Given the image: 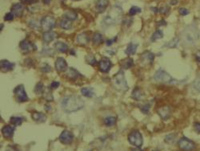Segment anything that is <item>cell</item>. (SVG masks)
<instances>
[{
	"label": "cell",
	"instance_id": "obj_1",
	"mask_svg": "<svg viewBox=\"0 0 200 151\" xmlns=\"http://www.w3.org/2000/svg\"><path fill=\"white\" fill-rule=\"evenodd\" d=\"M84 105V101L79 96L70 95L65 96L62 101V108L67 113H73L79 110Z\"/></svg>",
	"mask_w": 200,
	"mask_h": 151
},
{
	"label": "cell",
	"instance_id": "obj_2",
	"mask_svg": "<svg viewBox=\"0 0 200 151\" xmlns=\"http://www.w3.org/2000/svg\"><path fill=\"white\" fill-rule=\"evenodd\" d=\"M181 39L183 44L187 46L195 44L199 39V32L198 31L197 27L195 24L187 26L181 34Z\"/></svg>",
	"mask_w": 200,
	"mask_h": 151
},
{
	"label": "cell",
	"instance_id": "obj_3",
	"mask_svg": "<svg viewBox=\"0 0 200 151\" xmlns=\"http://www.w3.org/2000/svg\"><path fill=\"white\" fill-rule=\"evenodd\" d=\"M122 8L118 6H115L112 8V10L108 13L107 16L103 19V23L107 26H110L116 24L120 21V18L122 15Z\"/></svg>",
	"mask_w": 200,
	"mask_h": 151
},
{
	"label": "cell",
	"instance_id": "obj_4",
	"mask_svg": "<svg viewBox=\"0 0 200 151\" xmlns=\"http://www.w3.org/2000/svg\"><path fill=\"white\" fill-rule=\"evenodd\" d=\"M112 81L114 87L119 92H127L129 88L123 71H119L113 77Z\"/></svg>",
	"mask_w": 200,
	"mask_h": 151
},
{
	"label": "cell",
	"instance_id": "obj_5",
	"mask_svg": "<svg viewBox=\"0 0 200 151\" xmlns=\"http://www.w3.org/2000/svg\"><path fill=\"white\" fill-rule=\"evenodd\" d=\"M128 141L131 145L137 148H140L143 146V136L138 130H134L128 135Z\"/></svg>",
	"mask_w": 200,
	"mask_h": 151
},
{
	"label": "cell",
	"instance_id": "obj_6",
	"mask_svg": "<svg viewBox=\"0 0 200 151\" xmlns=\"http://www.w3.org/2000/svg\"><path fill=\"white\" fill-rule=\"evenodd\" d=\"M154 79L155 81L158 82H162V83H172L174 81L172 76L163 69H159L155 73Z\"/></svg>",
	"mask_w": 200,
	"mask_h": 151
},
{
	"label": "cell",
	"instance_id": "obj_7",
	"mask_svg": "<svg viewBox=\"0 0 200 151\" xmlns=\"http://www.w3.org/2000/svg\"><path fill=\"white\" fill-rule=\"evenodd\" d=\"M55 26V18L50 15L45 16L41 20V28H43L44 31H51Z\"/></svg>",
	"mask_w": 200,
	"mask_h": 151
},
{
	"label": "cell",
	"instance_id": "obj_8",
	"mask_svg": "<svg viewBox=\"0 0 200 151\" xmlns=\"http://www.w3.org/2000/svg\"><path fill=\"white\" fill-rule=\"evenodd\" d=\"M14 93H15V97L19 102H25L29 100L27 94L26 93L25 88H24V86L22 84L17 86L14 89Z\"/></svg>",
	"mask_w": 200,
	"mask_h": 151
},
{
	"label": "cell",
	"instance_id": "obj_9",
	"mask_svg": "<svg viewBox=\"0 0 200 151\" xmlns=\"http://www.w3.org/2000/svg\"><path fill=\"white\" fill-rule=\"evenodd\" d=\"M179 147L183 150H192L195 149V145L191 140L183 137L179 141Z\"/></svg>",
	"mask_w": 200,
	"mask_h": 151
},
{
	"label": "cell",
	"instance_id": "obj_10",
	"mask_svg": "<svg viewBox=\"0 0 200 151\" xmlns=\"http://www.w3.org/2000/svg\"><path fill=\"white\" fill-rule=\"evenodd\" d=\"M59 139L61 143L65 144V145H69L74 140V135H73V134L70 131L66 129V130L62 132V134H60Z\"/></svg>",
	"mask_w": 200,
	"mask_h": 151
},
{
	"label": "cell",
	"instance_id": "obj_11",
	"mask_svg": "<svg viewBox=\"0 0 200 151\" xmlns=\"http://www.w3.org/2000/svg\"><path fill=\"white\" fill-rule=\"evenodd\" d=\"M111 66H112L111 61L107 57H103L99 63V70L103 73H108L110 71Z\"/></svg>",
	"mask_w": 200,
	"mask_h": 151
},
{
	"label": "cell",
	"instance_id": "obj_12",
	"mask_svg": "<svg viewBox=\"0 0 200 151\" xmlns=\"http://www.w3.org/2000/svg\"><path fill=\"white\" fill-rule=\"evenodd\" d=\"M55 68L59 73L65 72L67 69V64L66 62L65 59L63 57H59L55 61Z\"/></svg>",
	"mask_w": 200,
	"mask_h": 151
},
{
	"label": "cell",
	"instance_id": "obj_13",
	"mask_svg": "<svg viewBox=\"0 0 200 151\" xmlns=\"http://www.w3.org/2000/svg\"><path fill=\"white\" fill-rule=\"evenodd\" d=\"M158 113L163 120H167L170 118V114H171V109L169 106H163V107L159 108Z\"/></svg>",
	"mask_w": 200,
	"mask_h": 151
},
{
	"label": "cell",
	"instance_id": "obj_14",
	"mask_svg": "<svg viewBox=\"0 0 200 151\" xmlns=\"http://www.w3.org/2000/svg\"><path fill=\"white\" fill-rule=\"evenodd\" d=\"M108 0H98L95 4V10L98 13H103L108 7Z\"/></svg>",
	"mask_w": 200,
	"mask_h": 151
},
{
	"label": "cell",
	"instance_id": "obj_15",
	"mask_svg": "<svg viewBox=\"0 0 200 151\" xmlns=\"http://www.w3.org/2000/svg\"><path fill=\"white\" fill-rule=\"evenodd\" d=\"M23 10H24V7L20 3H15L11 7V12L15 15V16H17V17H19L23 15Z\"/></svg>",
	"mask_w": 200,
	"mask_h": 151
},
{
	"label": "cell",
	"instance_id": "obj_16",
	"mask_svg": "<svg viewBox=\"0 0 200 151\" xmlns=\"http://www.w3.org/2000/svg\"><path fill=\"white\" fill-rule=\"evenodd\" d=\"M15 129L14 126H5L2 129V133L6 138H11L15 133Z\"/></svg>",
	"mask_w": 200,
	"mask_h": 151
},
{
	"label": "cell",
	"instance_id": "obj_17",
	"mask_svg": "<svg viewBox=\"0 0 200 151\" xmlns=\"http://www.w3.org/2000/svg\"><path fill=\"white\" fill-rule=\"evenodd\" d=\"M56 37V33L52 31H45L43 34V42L45 43H49L51 41H53Z\"/></svg>",
	"mask_w": 200,
	"mask_h": 151
},
{
	"label": "cell",
	"instance_id": "obj_18",
	"mask_svg": "<svg viewBox=\"0 0 200 151\" xmlns=\"http://www.w3.org/2000/svg\"><path fill=\"white\" fill-rule=\"evenodd\" d=\"M31 117H32L33 120L38 123H43L47 120V116L43 113H39V112H33L31 113Z\"/></svg>",
	"mask_w": 200,
	"mask_h": 151
},
{
	"label": "cell",
	"instance_id": "obj_19",
	"mask_svg": "<svg viewBox=\"0 0 200 151\" xmlns=\"http://www.w3.org/2000/svg\"><path fill=\"white\" fill-rule=\"evenodd\" d=\"M141 59L143 62L147 64H152L155 59V55L150 52H145L141 55Z\"/></svg>",
	"mask_w": 200,
	"mask_h": 151
},
{
	"label": "cell",
	"instance_id": "obj_20",
	"mask_svg": "<svg viewBox=\"0 0 200 151\" xmlns=\"http://www.w3.org/2000/svg\"><path fill=\"white\" fill-rule=\"evenodd\" d=\"M20 49L23 51V52H29L30 51L33 50V44L27 40H23L21 41L19 43Z\"/></svg>",
	"mask_w": 200,
	"mask_h": 151
},
{
	"label": "cell",
	"instance_id": "obj_21",
	"mask_svg": "<svg viewBox=\"0 0 200 151\" xmlns=\"http://www.w3.org/2000/svg\"><path fill=\"white\" fill-rule=\"evenodd\" d=\"M1 70L3 72H8V71H11L14 68L15 64L13 63H10V61H7V60H3L1 61Z\"/></svg>",
	"mask_w": 200,
	"mask_h": 151
},
{
	"label": "cell",
	"instance_id": "obj_22",
	"mask_svg": "<svg viewBox=\"0 0 200 151\" xmlns=\"http://www.w3.org/2000/svg\"><path fill=\"white\" fill-rule=\"evenodd\" d=\"M90 40V37L87 35L86 33H81L77 36V41L78 43L82 44V45H85L89 42Z\"/></svg>",
	"mask_w": 200,
	"mask_h": 151
},
{
	"label": "cell",
	"instance_id": "obj_23",
	"mask_svg": "<svg viewBox=\"0 0 200 151\" xmlns=\"http://www.w3.org/2000/svg\"><path fill=\"white\" fill-rule=\"evenodd\" d=\"M67 76L69 78L72 79V80H76L78 77L82 76L81 74H80L77 70H75V68H68L67 72Z\"/></svg>",
	"mask_w": 200,
	"mask_h": 151
},
{
	"label": "cell",
	"instance_id": "obj_24",
	"mask_svg": "<svg viewBox=\"0 0 200 151\" xmlns=\"http://www.w3.org/2000/svg\"><path fill=\"white\" fill-rule=\"evenodd\" d=\"M55 49L62 53H66L68 51V46L63 42H57L55 44Z\"/></svg>",
	"mask_w": 200,
	"mask_h": 151
},
{
	"label": "cell",
	"instance_id": "obj_25",
	"mask_svg": "<svg viewBox=\"0 0 200 151\" xmlns=\"http://www.w3.org/2000/svg\"><path fill=\"white\" fill-rule=\"evenodd\" d=\"M137 48H138V44L130 43L128 44L127 49L125 50V53L128 55H134V54H135V52H136Z\"/></svg>",
	"mask_w": 200,
	"mask_h": 151
},
{
	"label": "cell",
	"instance_id": "obj_26",
	"mask_svg": "<svg viewBox=\"0 0 200 151\" xmlns=\"http://www.w3.org/2000/svg\"><path fill=\"white\" fill-rule=\"evenodd\" d=\"M60 28H63L64 30H70L71 27H72V22L70 19H64L63 20H61L59 23Z\"/></svg>",
	"mask_w": 200,
	"mask_h": 151
},
{
	"label": "cell",
	"instance_id": "obj_27",
	"mask_svg": "<svg viewBox=\"0 0 200 151\" xmlns=\"http://www.w3.org/2000/svg\"><path fill=\"white\" fill-rule=\"evenodd\" d=\"M132 97L135 100H137V101H139V100H142L143 96V93H142V90L140 89L139 88H135L134 90H133L132 93Z\"/></svg>",
	"mask_w": 200,
	"mask_h": 151
},
{
	"label": "cell",
	"instance_id": "obj_28",
	"mask_svg": "<svg viewBox=\"0 0 200 151\" xmlns=\"http://www.w3.org/2000/svg\"><path fill=\"white\" fill-rule=\"evenodd\" d=\"M81 93L83 94V96L86 97H92L95 95L94 91L90 88H83L81 89Z\"/></svg>",
	"mask_w": 200,
	"mask_h": 151
},
{
	"label": "cell",
	"instance_id": "obj_29",
	"mask_svg": "<svg viewBox=\"0 0 200 151\" xmlns=\"http://www.w3.org/2000/svg\"><path fill=\"white\" fill-rule=\"evenodd\" d=\"M133 65H134V61L131 58L126 59L121 64L122 68H124V69H128V68H131Z\"/></svg>",
	"mask_w": 200,
	"mask_h": 151
},
{
	"label": "cell",
	"instance_id": "obj_30",
	"mask_svg": "<svg viewBox=\"0 0 200 151\" xmlns=\"http://www.w3.org/2000/svg\"><path fill=\"white\" fill-rule=\"evenodd\" d=\"M92 41L93 43L95 45H99L100 43L103 42V35L100 33H95L94 36L92 38Z\"/></svg>",
	"mask_w": 200,
	"mask_h": 151
},
{
	"label": "cell",
	"instance_id": "obj_31",
	"mask_svg": "<svg viewBox=\"0 0 200 151\" xmlns=\"http://www.w3.org/2000/svg\"><path fill=\"white\" fill-rule=\"evenodd\" d=\"M116 123V118L115 117H107L104 119V124L108 127H111V126H115Z\"/></svg>",
	"mask_w": 200,
	"mask_h": 151
},
{
	"label": "cell",
	"instance_id": "obj_32",
	"mask_svg": "<svg viewBox=\"0 0 200 151\" xmlns=\"http://www.w3.org/2000/svg\"><path fill=\"white\" fill-rule=\"evenodd\" d=\"M163 37V31L161 30H157L156 31L153 33L152 36H151V41L152 42H155L157 40H160Z\"/></svg>",
	"mask_w": 200,
	"mask_h": 151
},
{
	"label": "cell",
	"instance_id": "obj_33",
	"mask_svg": "<svg viewBox=\"0 0 200 151\" xmlns=\"http://www.w3.org/2000/svg\"><path fill=\"white\" fill-rule=\"evenodd\" d=\"M23 118L22 117H12L10 118V123L13 124L14 126H21L22 123H23Z\"/></svg>",
	"mask_w": 200,
	"mask_h": 151
},
{
	"label": "cell",
	"instance_id": "obj_34",
	"mask_svg": "<svg viewBox=\"0 0 200 151\" xmlns=\"http://www.w3.org/2000/svg\"><path fill=\"white\" fill-rule=\"evenodd\" d=\"M65 17L68 19H70V20L73 21L75 20L76 19H77V14L75 13L74 11H67V12L65 13Z\"/></svg>",
	"mask_w": 200,
	"mask_h": 151
},
{
	"label": "cell",
	"instance_id": "obj_35",
	"mask_svg": "<svg viewBox=\"0 0 200 151\" xmlns=\"http://www.w3.org/2000/svg\"><path fill=\"white\" fill-rule=\"evenodd\" d=\"M178 43H179V38L175 37L172 40H170L169 43H167L166 46L168 47V48H175V47L178 45Z\"/></svg>",
	"mask_w": 200,
	"mask_h": 151
},
{
	"label": "cell",
	"instance_id": "obj_36",
	"mask_svg": "<svg viewBox=\"0 0 200 151\" xmlns=\"http://www.w3.org/2000/svg\"><path fill=\"white\" fill-rule=\"evenodd\" d=\"M86 60H87V62L90 65H95L97 61H96V59L94 55H88L87 57H86Z\"/></svg>",
	"mask_w": 200,
	"mask_h": 151
},
{
	"label": "cell",
	"instance_id": "obj_37",
	"mask_svg": "<svg viewBox=\"0 0 200 151\" xmlns=\"http://www.w3.org/2000/svg\"><path fill=\"white\" fill-rule=\"evenodd\" d=\"M140 12H141V8L134 6V7H132L130 9V10H129V15H130V16H133V15H135L136 14Z\"/></svg>",
	"mask_w": 200,
	"mask_h": 151
},
{
	"label": "cell",
	"instance_id": "obj_38",
	"mask_svg": "<svg viewBox=\"0 0 200 151\" xmlns=\"http://www.w3.org/2000/svg\"><path fill=\"white\" fill-rule=\"evenodd\" d=\"M193 86L196 90L200 92V75L195 80L194 83H193Z\"/></svg>",
	"mask_w": 200,
	"mask_h": 151
},
{
	"label": "cell",
	"instance_id": "obj_39",
	"mask_svg": "<svg viewBox=\"0 0 200 151\" xmlns=\"http://www.w3.org/2000/svg\"><path fill=\"white\" fill-rule=\"evenodd\" d=\"M43 88H44V86H43V84L42 83H41V82H39V83L37 84V85L35 86V92L36 93H43Z\"/></svg>",
	"mask_w": 200,
	"mask_h": 151
},
{
	"label": "cell",
	"instance_id": "obj_40",
	"mask_svg": "<svg viewBox=\"0 0 200 151\" xmlns=\"http://www.w3.org/2000/svg\"><path fill=\"white\" fill-rule=\"evenodd\" d=\"M175 134H169L167 136H166L165 138V141L167 142V143H172L173 141H175Z\"/></svg>",
	"mask_w": 200,
	"mask_h": 151
},
{
	"label": "cell",
	"instance_id": "obj_41",
	"mask_svg": "<svg viewBox=\"0 0 200 151\" xmlns=\"http://www.w3.org/2000/svg\"><path fill=\"white\" fill-rule=\"evenodd\" d=\"M41 71L43 73H50V71H51V68H50V66L49 64H44L41 67Z\"/></svg>",
	"mask_w": 200,
	"mask_h": 151
},
{
	"label": "cell",
	"instance_id": "obj_42",
	"mask_svg": "<svg viewBox=\"0 0 200 151\" xmlns=\"http://www.w3.org/2000/svg\"><path fill=\"white\" fill-rule=\"evenodd\" d=\"M15 15L12 12H9L7 14H6L5 17H4V20L5 21H12L14 19Z\"/></svg>",
	"mask_w": 200,
	"mask_h": 151
},
{
	"label": "cell",
	"instance_id": "obj_43",
	"mask_svg": "<svg viewBox=\"0 0 200 151\" xmlns=\"http://www.w3.org/2000/svg\"><path fill=\"white\" fill-rule=\"evenodd\" d=\"M150 108V105H149V104H147V105H143L141 107V111H142L143 113L147 114V113H149Z\"/></svg>",
	"mask_w": 200,
	"mask_h": 151
},
{
	"label": "cell",
	"instance_id": "obj_44",
	"mask_svg": "<svg viewBox=\"0 0 200 151\" xmlns=\"http://www.w3.org/2000/svg\"><path fill=\"white\" fill-rule=\"evenodd\" d=\"M179 14L181 15H183V16H185V15H188L189 13H190V11L187 9V8H183V7H181L179 8Z\"/></svg>",
	"mask_w": 200,
	"mask_h": 151
},
{
	"label": "cell",
	"instance_id": "obj_45",
	"mask_svg": "<svg viewBox=\"0 0 200 151\" xmlns=\"http://www.w3.org/2000/svg\"><path fill=\"white\" fill-rule=\"evenodd\" d=\"M194 129H195V132L197 134H200V123L196 122V123L194 124Z\"/></svg>",
	"mask_w": 200,
	"mask_h": 151
},
{
	"label": "cell",
	"instance_id": "obj_46",
	"mask_svg": "<svg viewBox=\"0 0 200 151\" xmlns=\"http://www.w3.org/2000/svg\"><path fill=\"white\" fill-rule=\"evenodd\" d=\"M43 52H44V53H45L44 55H54V52H53L52 49H50V48L48 49V51L47 50V49H45V50L43 49Z\"/></svg>",
	"mask_w": 200,
	"mask_h": 151
},
{
	"label": "cell",
	"instance_id": "obj_47",
	"mask_svg": "<svg viewBox=\"0 0 200 151\" xmlns=\"http://www.w3.org/2000/svg\"><path fill=\"white\" fill-rule=\"evenodd\" d=\"M59 86V82H57V81H54L51 83L50 84V88H57Z\"/></svg>",
	"mask_w": 200,
	"mask_h": 151
},
{
	"label": "cell",
	"instance_id": "obj_48",
	"mask_svg": "<svg viewBox=\"0 0 200 151\" xmlns=\"http://www.w3.org/2000/svg\"><path fill=\"white\" fill-rule=\"evenodd\" d=\"M160 13H163V14H166V13L168 11V7H162L160 8L159 10Z\"/></svg>",
	"mask_w": 200,
	"mask_h": 151
},
{
	"label": "cell",
	"instance_id": "obj_49",
	"mask_svg": "<svg viewBox=\"0 0 200 151\" xmlns=\"http://www.w3.org/2000/svg\"><path fill=\"white\" fill-rule=\"evenodd\" d=\"M115 40H116V38H114V39H112V40H108L107 41V45L110 46L113 43H115Z\"/></svg>",
	"mask_w": 200,
	"mask_h": 151
},
{
	"label": "cell",
	"instance_id": "obj_50",
	"mask_svg": "<svg viewBox=\"0 0 200 151\" xmlns=\"http://www.w3.org/2000/svg\"><path fill=\"white\" fill-rule=\"evenodd\" d=\"M195 57H196V60L200 63V51H198L197 52H196V54H195Z\"/></svg>",
	"mask_w": 200,
	"mask_h": 151
},
{
	"label": "cell",
	"instance_id": "obj_51",
	"mask_svg": "<svg viewBox=\"0 0 200 151\" xmlns=\"http://www.w3.org/2000/svg\"><path fill=\"white\" fill-rule=\"evenodd\" d=\"M21 2H23L24 3H32L35 2V0H20Z\"/></svg>",
	"mask_w": 200,
	"mask_h": 151
},
{
	"label": "cell",
	"instance_id": "obj_52",
	"mask_svg": "<svg viewBox=\"0 0 200 151\" xmlns=\"http://www.w3.org/2000/svg\"><path fill=\"white\" fill-rule=\"evenodd\" d=\"M43 3L46 5H48L50 3V0H43Z\"/></svg>",
	"mask_w": 200,
	"mask_h": 151
},
{
	"label": "cell",
	"instance_id": "obj_53",
	"mask_svg": "<svg viewBox=\"0 0 200 151\" xmlns=\"http://www.w3.org/2000/svg\"><path fill=\"white\" fill-rule=\"evenodd\" d=\"M159 25H166V22L164 20H162V21H160L159 23Z\"/></svg>",
	"mask_w": 200,
	"mask_h": 151
},
{
	"label": "cell",
	"instance_id": "obj_54",
	"mask_svg": "<svg viewBox=\"0 0 200 151\" xmlns=\"http://www.w3.org/2000/svg\"><path fill=\"white\" fill-rule=\"evenodd\" d=\"M151 10H152L155 13H157L158 11H159V10H158L157 8H155V7H151Z\"/></svg>",
	"mask_w": 200,
	"mask_h": 151
},
{
	"label": "cell",
	"instance_id": "obj_55",
	"mask_svg": "<svg viewBox=\"0 0 200 151\" xmlns=\"http://www.w3.org/2000/svg\"><path fill=\"white\" fill-rule=\"evenodd\" d=\"M178 1H176V0H174V1H171L170 2V3L172 4V5H175V4H177Z\"/></svg>",
	"mask_w": 200,
	"mask_h": 151
},
{
	"label": "cell",
	"instance_id": "obj_56",
	"mask_svg": "<svg viewBox=\"0 0 200 151\" xmlns=\"http://www.w3.org/2000/svg\"><path fill=\"white\" fill-rule=\"evenodd\" d=\"M3 24H1V30H3Z\"/></svg>",
	"mask_w": 200,
	"mask_h": 151
},
{
	"label": "cell",
	"instance_id": "obj_57",
	"mask_svg": "<svg viewBox=\"0 0 200 151\" xmlns=\"http://www.w3.org/2000/svg\"><path fill=\"white\" fill-rule=\"evenodd\" d=\"M74 1H79V0H74Z\"/></svg>",
	"mask_w": 200,
	"mask_h": 151
}]
</instances>
